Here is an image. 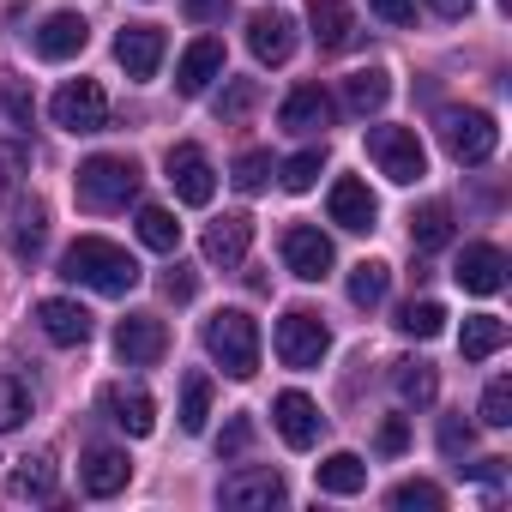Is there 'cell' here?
Returning <instances> with one entry per match:
<instances>
[{
	"label": "cell",
	"mask_w": 512,
	"mask_h": 512,
	"mask_svg": "<svg viewBox=\"0 0 512 512\" xmlns=\"http://www.w3.org/2000/svg\"><path fill=\"white\" fill-rule=\"evenodd\" d=\"M61 278L67 284H85V290H97V296H127V290H139V260L121 247V241H103V235H79L67 253H61Z\"/></svg>",
	"instance_id": "1"
},
{
	"label": "cell",
	"mask_w": 512,
	"mask_h": 512,
	"mask_svg": "<svg viewBox=\"0 0 512 512\" xmlns=\"http://www.w3.org/2000/svg\"><path fill=\"white\" fill-rule=\"evenodd\" d=\"M205 350L229 380H253L260 374V320L241 308H217L205 320Z\"/></svg>",
	"instance_id": "2"
},
{
	"label": "cell",
	"mask_w": 512,
	"mask_h": 512,
	"mask_svg": "<svg viewBox=\"0 0 512 512\" xmlns=\"http://www.w3.org/2000/svg\"><path fill=\"white\" fill-rule=\"evenodd\" d=\"M139 163L133 157H85L79 163V175H73V199L85 205V211H121V205H133L139 199Z\"/></svg>",
	"instance_id": "3"
},
{
	"label": "cell",
	"mask_w": 512,
	"mask_h": 512,
	"mask_svg": "<svg viewBox=\"0 0 512 512\" xmlns=\"http://www.w3.org/2000/svg\"><path fill=\"white\" fill-rule=\"evenodd\" d=\"M440 145L452 163H488L500 151V127L488 109H446L440 115Z\"/></svg>",
	"instance_id": "4"
},
{
	"label": "cell",
	"mask_w": 512,
	"mask_h": 512,
	"mask_svg": "<svg viewBox=\"0 0 512 512\" xmlns=\"http://www.w3.org/2000/svg\"><path fill=\"white\" fill-rule=\"evenodd\" d=\"M368 157H374L380 175L398 181V187H416V181L428 175V151H422L416 127H368Z\"/></svg>",
	"instance_id": "5"
},
{
	"label": "cell",
	"mask_w": 512,
	"mask_h": 512,
	"mask_svg": "<svg viewBox=\"0 0 512 512\" xmlns=\"http://www.w3.org/2000/svg\"><path fill=\"white\" fill-rule=\"evenodd\" d=\"M49 115L61 133H103L109 127V97L97 79H67L55 97H49Z\"/></svg>",
	"instance_id": "6"
},
{
	"label": "cell",
	"mask_w": 512,
	"mask_h": 512,
	"mask_svg": "<svg viewBox=\"0 0 512 512\" xmlns=\"http://www.w3.org/2000/svg\"><path fill=\"white\" fill-rule=\"evenodd\" d=\"M326 350H332V332H326L308 308H290V314L278 320V362H284V368H320Z\"/></svg>",
	"instance_id": "7"
},
{
	"label": "cell",
	"mask_w": 512,
	"mask_h": 512,
	"mask_svg": "<svg viewBox=\"0 0 512 512\" xmlns=\"http://www.w3.org/2000/svg\"><path fill=\"white\" fill-rule=\"evenodd\" d=\"M247 49H253L260 67H284L296 55V19L284 7H260V13L247 19Z\"/></svg>",
	"instance_id": "8"
},
{
	"label": "cell",
	"mask_w": 512,
	"mask_h": 512,
	"mask_svg": "<svg viewBox=\"0 0 512 512\" xmlns=\"http://www.w3.org/2000/svg\"><path fill=\"white\" fill-rule=\"evenodd\" d=\"M452 278H458V290H470V296H500V290H506V253H500L494 241H470V247L458 253Z\"/></svg>",
	"instance_id": "9"
},
{
	"label": "cell",
	"mask_w": 512,
	"mask_h": 512,
	"mask_svg": "<svg viewBox=\"0 0 512 512\" xmlns=\"http://www.w3.org/2000/svg\"><path fill=\"white\" fill-rule=\"evenodd\" d=\"M169 181H175L181 205H211V193H217V169L199 145H169Z\"/></svg>",
	"instance_id": "10"
},
{
	"label": "cell",
	"mask_w": 512,
	"mask_h": 512,
	"mask_svg": "<svg viewBox=\"0 0 512 512\" xmlns=\"http://www.w3.org/2000/svg\"><path fill=\"white\" fill-rule=\"evenodd\" d=\"M163 350H169V332H163L157 314H133V320L115 326V356L127 368H151V362H163Z\"/></svg>",
	"instance_id": "11"
},
{
	"label": "cell",
	"mask_w": 512,
	"mask_h": 512,
	"mask_svg": "<svg viewBox=\"0 0 512 512\" xmlns=\"http://www.w3.org/2000/svg\"><path fill=\"white\" fill-rule=\"evenodd\" d=\"M284 266H290L302 284H320V278L332 272V241H326L314 223H296V229H284Z\"/></svg>",
	"instance_id": "12"
},
{
	"label": "cell",
	"mask_w": 512,
	"mask_h": 512,
	"mask_svg": "<svg viewBox=\"0 0 512 512\" xmlns=\"http://www.w3.org/2000/svg\"><path fill=\"white\" fill-rule=\"evenodd\" d=\"M163 49H169V37H163L157 25H127V31L115 37V61H121L127 79H157Z\"/></svg>",
	"instance_id": "13"
},
{
	"label": "cell",
	"mask_w": 512,
	"mask_h": 512,
	"mask_svg": "<svg viewBox=\"0 0 512 512\" xmlns=\"http://www.w3.org/2000/svg\"><path fill=\"white\" fill-rule=\"evenodd\" d=\"M247 247H253V217H241V211L217 217V223L205 229V241H199V253H205V266H223V272L247 260Z\"/></svg>",
	"instance_id": "14"
},
{
	"label": "cell",
	"mask_w": 512,
	"mask_h": 512,
	"mask_svg": "<svg viewBox=\"0 0 512 512\" xmlns=\"http://www.w3.org/2000/svg\"><path fill=\"white\" fill-rule=\"evenodd\" d=\"M326 211H332V223H338V229H350V235H368V229H374V217H380V199L368 193V181L344 175V181H332V199H326Z\"/></svg>",
	"instance_id": "15"
},
{
	"label": "cell",
	"mask_w": 512,
	"mask_h": 512,
	"mask_svg": "<svg viewBox=\"0 0 512 512\" xmlns=\"http://www.w3.org/2000/svg\"><path fill=\"white\" fill-rule=\"evenodd\" d=\"M272 422H278V434H284V446H296V452H308L314 440H320V404L308 398V392H278V404H272Z\"/></svg>",
	"instance_id": "16"
},
{
	"label": "cell",
	"mask_w": 512,
	"mask_h": 512,
	"mask_svg": "<svg viewBox=\"0 0 512 512\" xmlns=\"http://www.w3.org/2000/svg\"><path fill=\"white\" fill-rule=\"evenodd\" d=\"M103 410H109V422H115L127 440H145V434L157 428V404H151L145 386H109V392H103Z\"/></svg>",
	"instance_id": "17"
},
{
	"label": "cell",
	"mask_w": 512,
	"mask_h": 512,
	"mask_svg": "<svg viewBox=\"0 0 512 512\" xmlns=\"http://www.w3.org/2000/svg\"><path fill=\"white\" fill-rule=\"evenodd\" d=\"M211 79H223V43L217 37H193L187 55L175 61V91L181 97H199Z\"/></svg>",
	"instance_id": "18"
},
{
	"label": "cell",
	"mask_w": 512,
	"mask_h": 512,
	"mask_svg": "<svg viewBox=\"0 0 512 512\" xmlns=\"http://www.w3.org/2000/svg\"><path fill=\"white\" fill-rule=\"evenodd\" d=\"M278 500H284V476L272 464H253V470L223 476V506H278Z\"/></svg>",
	"instance_id": "19"
},
{
	"label": "cell",
	"mask_w": 512,
	"mask_h": 512,
	"mask_svg": "<svg viewBox=\"0 0 512 512\" xmlns=\"http://www.w3.org/2000/svg\"><path fill=\"white\" fill-rule=\"evenodd\" d=\"M332 115H338V103H332L320 85H296V91L284 97V109H278V121H284L290 133H326Z\"/></svg>",
	"instance_id": "20"
},
{
	"label": "cell",
	"mask_w": 512,
	"mask_h": 512,
	"mask_svg": "<svg viewBox=\"0 0 512 512\" xmlns=\"http://www.w3.org/2000/svg\"><path fill=\"white\" fill-rule=\"evenodd\" d=\"M85 43H91V25L79 13H49L43 31H37V55L43 61H73V55H85Z\"/></svg>",
	"instance_id": "21"
},
{
	"label": "cell",
	"mask_w": 512,
	"mask_h": 512,
	"mask_svg": "<svg viewBox=\"0 0 512 512\" xmlns=\"http://www.w3.org/2000/svg\"><path fill=\"white\" fill-rule=\"evenodd\" d=\"M37 326H43L49 344H85V338H91V314H85L79 302H67V296L37 302Z\"/></svg>",
	"instance_id": "22"
},
{
	"label": "cell",
	"mask_w": 512,
	"mask_h": 512,
	"mask_svg": "<svg viewBox=\"0 0 512 512\" xmlns=\"http://www.w3.org/2000/svg\"><path fill=\"white\" fill-rule=\"evenodd\" d=\"M55 482H61L55 452H25V458L7 470V494H13V500H49Z\"/></svg>",
	"instance_id": "23"
},
{
	"label": "cell",
	"mask_w": 512,
	"mask_h": 512,
	"mask_svg": "<svg viewBox=\"0 0 512 512\" xmlns=\"http://www.w3.org/2000/svg\"><path fill=\"white\" fill-rule=\"evenodd\" d=\"M85 494H97V500H109V494H121L127 482H133V458L127 452H115V446H97L91 458H85Z\"/></svg>",
	"instance_id": "24"
},
{
	"label": "cell",
	"mask_w": 512,
	"mask_h": 512,
	"mask_svg": "<svg viewBox=\"0 0 512 512\" xmlns=\"http://www.w3.org/2000/svg\"><path fill=\"white\" fill-rule=\"evenodd\" d=\"M308 25H314V43H320L326 55L350 49V37H356V13L344 7V0H314V7H308Z\"/></svg>",
	"instance_id": "25"
},
{
	"label": "cell",
	"mask_w": 512,
	"mask_h": 512,
	"mask_svg": "<svg viewBox=\"0 0 512 512\" xmlns=\"http://www.w3.org/2000/svg\"><path fill=\"white\" fill-rule=\"evenodd\" d=\"M386 97H392V73H386V67H362V73H350V79H344V109H350V115H362V121H368V115H380V109H386Z\"/></svg>",
	"instance_id": "26"
},
{
	"label": "cell",
	"mask_w": 512,
	"mask_h": 512,
	"mask_svg": "<svg viewBox=\"0 0 512 512\" xmlns=\"http://www.w3.org/2000/svg\"><path fill=\"white\" fill-rule=\"evenodd\" d=\"M506 320L500 314H470L464 320V338H458V350H464V362H488V356H500L506 350Z\"/></svg>",
	"instance_id": "27"
},
{
	"label": "cell",
	"mask_w": 512,
	"mask_h": 512,
	"mask_svg": "<svg viewBox=\"0 0 512 512\" xmlns=\"http://www.w3.org/2000/svg\"><path fill=\"white\" fill-rule=\"evenodd\" d=\"M314 482H320V494H362L368 488V464L356 452H332V458L314 464Z\"/></svg>",
	"instance_id": "28"
},
{
	"label": "cell",
	"mask_w": 512,
	"mask_h": 512,
	"mask_svg": "<svg viewBox=\"0 0 512 512\" xmlns=\"http://www.w3.org/2000/svg\"><path fill=\"white\" fill-rule=\"evenodd\" d=\"M452 241V205L446 199H428L416 217H410V247L416 253H440Z\"/></svg>",
	"instance_id": "29"
},
{
	"label": "cell",
	"mask_w": 512,
	"mask_h": 512,
	"mask_svg": "<svg viewBox=\"0 0 512 512\" xmlns=\"http://www.w3.org/2000/svg\"><path fill=\"white\" fill-rule=\"evenodd\" d=\"M386 290H392V266H386V260H362V266L350 272V302H356V308H380Z\"/></svg>",
	"instance_id": "30"
},
{
	"label": "cell",
	"mask_w": 512,
	"mask_h": 512,
	"mask_svg": "<svg viewBox=\"0 0 512 512\" xmlns=\"http://www.w3.org/2000/svg\"><path fill=\"white\" fill-rule=\"evenodd\" d=\"M139 241H145L151 253H175V247H181V223H175V211L145 205V211H139Z\"/></svg>",
	"instance_id": "31"
},
{
	"label": "cell",
	"mask_w": 512,
	"mask_h": 512,
	"mask_svg": "<svg viewBox=\"0 0 512 512\" xmlns=\"http://www.w3.org/2000/svg\"><path fill=\"white\" fill-rule=\"evenodd\" d=\"M205 422H211V380L187 374L181 380V434H205Z\"/></svg>",
	"instance_id": "32"
},
{
	"label": "cell",
	"mask_w": 512,
	"mask_h": 512,
	"mask_svg": "<svg viewBox=\"0 0 512 512\" xmlns=\"http://www.w3.org/2000/svg\"><path fill=\"white\" fill-rule=\"evenodd\" d=\"M392 386H398V398H404V404H434V392H440V380H434V368H428V362H398Z\"/></svg>",
	"instance_id": "33"
},
{
	"label": "cell",
	"mask_w": 512,
	"mask_h": 512,
	"mask_svg": "<svg viewBox=\"0 0 512 512\" xmlns=\"http://www.w3.org/2000/svg\"><path fill=\"white\" fill-rule=\"evenodd\" d=\"M31 422V386L13 380V374H0V434H13Z\"/></svg>",
	"instance_id": "34"
},
{
	"label": "cell",
	"mask_w": 512,
	"mask_h": 512,
	"mask_svg": "<svg viewBox=\"0 0 512 512\" xmlns=\"http://www.w3.org/2000/svg\"><path fill=\"white\" fill-rule=\"evenodd\" d=\"M398 332H404V338H440V332H446V308H440V302H410V308L398 314Z\"/></svg>",
	"instance_id": "35"
},
{
	"label": "cell",
	"mask_w": 512,
	"mask_h": 512,
	"mask_svg": "<svg viewBox=\"0 0 512 512\" xmlns=\"http://www.w3.org/2000/svg\"><path fill=\"white\" fill-rule=\"evenodd\" d=\"M392 506L398 512H440L446 506V488H434V482H398L392 488Z\"/></svg>",
	"instance_id": "36"
},
{
	"label": "cell",
	"mask_w": 512,
	"mask_h": 512,
	"mask_svg": "<svg viewBox=\"0 0 512 512\" xmlns=\"http://www.w3.org/2000/svg\"><path fill=\"white\" fill-rule=\"evenodd\" d=\"M266 181H272V151H241L235 157V187L241 193H266Z\"/></svg>",
	"instance_id": "37"
},
{
	"label": "cell",
	"mask_w": 512,
	"mask_h": 512,
	"mask_svg": "<svg viewBox=\"0 0 512 512\" xmlns=\"http://www.w3.org/2000/svg\"><path fill=\"white\" fill-rule=\"evenodd\" d=\"M320 169H326V151H296V157L284 163V175H278V181H284L290 193H308V187L320 181Z\"/></svg>",
	"instance_id": "38"
},
{
	"label": "cell",
	"mask_w": 512,
	"mask_h": 512,
	"mask_svg": "<svg viewBox=\"0 0 512 512\" xmlns=\"http://www.w3.org/2000/svg\"><path fill=\"white\" fill-rule=\"evenodd\" d=\"M482 422H488V428H512V380H506V374L488 380V392H482Z\"/></svg>",
	"instance_id": "39"
},
{
	"label": "cell",
	"mask_w": 512,
	"mask_h": 512,
	"mask_svg": "<svg viewBox=\"0 0 512 512\" xmlns=\"http://www.w3.org/2000/svg\"><path fill=\"white\" fill-rule=\"evenodd\" d=\"M0 109L13 115V127H31L37 103H31V91H25V79H13V73H0Z\"/></svg>",
	"instance_id": "40"
},
{
	"label": "cell",
	"mask_w": 512,
	"mask_h": 512,
	"mask_svg": "<svg viewBox=\"0 0 512 512\" xmlns=\"http://www.w3.org/2000/svg\"><path fill=\"white\" fill-rule=\"evenodd\" d=\"M253 103H260V85H253V79H235V85H223V97H217V121H241Z\"/></svg>",
	"instance_id": "41"
},
{
	"label": "cell",
	"mask_w": 512,
	"mask_h": 512,
	"mask_svg": "<svg viewBox=\"0 0 512 512\" xmlns=\"http://www.w3.org/2000/svg\"><path fill=\"white\" fill-rule=\"evenodd\" d=\"M13 253H19V260H37V253H43V205L19 211V235H13Z\"/></svg>",
	"instance_id": "42"
},
{
	"label": "cell",
	"mask_w": 512,
	"mask_h": 512,
	"mask_svg": "<svg viewBox=\"0 0 512 512\" xmlns=\"http://www.w3.org/2000/svg\"><path fill=\"white\" fill-rule=\"evenodd\" d=\"M247 446H253V422L247 416H229L223 434H217V458H241Z\"/></svg>",
	"instance_id": "43"
},
{
	"label": "cell",
	"mask_w": 512,
	"mask_h": 512,
	"mask_svg": "<svg viewBox=\"0 0 512 512\" xmlns=\"http://www.w3.org/2000/svg\"><path fill=\"white\" fill-rule=\"evenodd\" d=\"M470 440H476V434H470V422H458V416H446V422H440V452H446V458H464V452H470Z\"/></svg>",
	"instance_id": "44"
},
{
	"label": "cell",
	"mask_w": 512,
	"mask_h": 512,
	"mask_svg": "<svg viewBox=\"0 0 512 512\" xmlns=\"http://www.w3.org/2000/svg\"><path fill=\"white\" fill-rule=\"evenodd\" d=\"M404 446H410V422H404V416H386V422H380V452L398 458Z\"/></svg>",
	"instance_id": "45"
},
{
	"label": "cell",
	"mask_w": 512,
	"mask_h": 512,
	"mask_svg": "<svg viewBox=\"0 0 512 512\" xmlns=\"http://www.w3.org/2000/svg\"><path fill=\"white\" fill-rule=\"evenodd\" d=\"M386 25H416V0H368Z\"/></svg>",
	"instance_id": "46"
},
{
	"label": "cell",
	"mask_w": 512,
	"mask_h": 512,
	"mask_svg": "<svg viewBox=\"0 0 512 512\" xmlns=\"http://www.w3.org/2000/svg\"><path fill=\"white\" fill-rule=\"evenodd\" d=\"M181 13H187V19H199V25H211V19H223V13H229V0H181Z\"/></svg>",
	"instance_id": "47"
},
{
	"label": "cell",
	"mask_w": 512,
	"mask_h": 512,
	"mask_svg": "<svg viewBox=\"0 0 512 512\" xmlns=\"http://www.w3.org/2000/svg\"><path fill=\"white\" fill-rule=\"evenodd\" d=\"M163 290H169V302H193V290H199V284H193V272H181V266H175V272L163 278Z\"/></svg>",
	"instance_id": "48"
},
{
	"label": "cell",
	"mask_w": 512,
	"mask_h": 512,
	"mask_svg": "<svg viewBox=\"0 0 512 512\" xmlns=\"http://www.w3.org/2000/svg\"><path fill=\"white\" fill-rule=\"evenodd\" d=\"M428 7H434L440 19H470V7H476V0H428Z\"/></svg>",
	"instance_id": "49"
}]
</instances>
